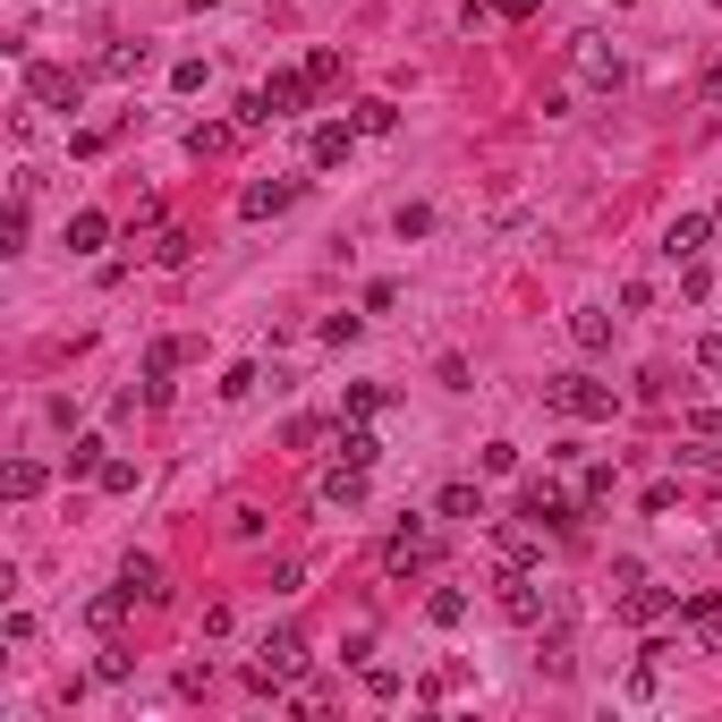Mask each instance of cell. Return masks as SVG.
Wrapping results in <instances>:
<instances>
[{"label": "cell", "mask_w": 722, "mask_h": 722, "mask_svg": "<svg viewBox=\"0 0 722 722\" xmlns=\"http://www.w3.org/2000/svg\"><path fill=\"white\" fill-rule=\"evenodd\" d=\"M331 460H349V467H374V433H365V417H349V426L331 433Z\"/></svg>", "instance_id": "obj_18"}, {"label": "cell", "mask_w": 722, "mask_h": 722, "mask_svg": "<svg viewBox=\"0 0 722 722\" xmlns=\"http://www.w3.org/2000/svg\"><path fill=\"white\" fill-rule=\"evenodd\" d=\"M433 553H442V544H433V527L426 519H399L392 544H383V569H392V578H417V569H433Z\"/></svg>", "instance_id": "obj_3"}, {"label": "cell", "mask_w": 722, "mask_h": 722, "mask_svg": "<svg viewBox=\"0 0 722 722\" xmlns=\"http://www.w3.org/2000/svg\"><path fill=\"white\" fill-rule=\"evenodd\" d=\"M697 365H706V374H722V331H706V340H697Z\"/></svg>", "instance_id": "obj_34"}, {"label": "cell", "mask_w": 722, "mask_h": 722, "mask_svg": "<svg viewBox=\"0 0 722 722\" xmlns=\"http://www.w3.org/2000/svg\"><path fill=\"white\" fill-rule=\"evenodd\" d=\"M324 501H331V510H358V501H365V467L331 460V467H324Z\"/></svg>", "instance_id": "obj_14"}, {"label": "cell", "mask_w": 722, "mask_h": 722, "mask_svg": "<svg viewBox=\"0 0 722 722\" xmlns=\"http://www.w3.org/2000/svg\"><path fill=\"white\" fill-rule=\"evenodd\" d=\"M706 247H714V213H680V222L663 230V256L672 263H697Z\"/></svg>", "instance_id": "obj_8"}, {"label": "cell", "mask_w": 722, "mask_h": 722, "mask_svg": "<svg viewBox=\"0 0 722 722\" xmlns=\"http://www.w3.org/2000/svg\"><path fill=\"white\" fill-rule=\"evenodd\" d=\"M349 120H358V136H392V128H399V111H392L383 94H365L358 111H349Z\"/></svg>", "instance_id": "obj_21"}, {"label": "cell", "mask_w": 722, "mask_h": 722, "mask_svg": "<svg viewBox=\"0 0 722 722\" xmlns=\"http://www.w3.org/2000/svg\"><path fill=\"white\" fill-rule=\"evenodd\" d=\"M383 408H392L383 383H349V417H383Z\"/></svg>", "instance_id": "obj_28"}, {"label": "cell", "mask_w": 722, "mask_h": 722, "mask_svg": "<svg viewBox=\"0 0 722 722\" xmlns=\"http://www.w3.org/2000/svg\"><path fill=\"white\" fill-rule=\"evenodd\" d=\"M306 94H315V77H306V68H272L256 94L238 102V128H272V120H297V111H306Z\"/></svg>", "instance_id": "obj_1"}, {"label": "cell", "mask_w": 722, "mask_h": 722, "mask_svg": "<svg viewBox=\"0 0 722 722\" xmlns=\"http://www.w3.org/2000/svg\"><path fill=\"white\" fill-rule=\"evenodd\" d=\"M256 383H263L256 365H230V374H222V399H247V392H256Z\"/></svg>", "instance_id": "obj_33"}, {"label": "cell", "mask_w": 722, "mask_h": 722, "mask_svg": "<svg viewBox=\"0 0 722 722\" xmlns=\"http://www.w3.org/2000/svg\"><path fill=\"white\" fill-rule=\"evenodd\" d=\"M128 612H136V595H128V587H111V595H94V603H86V621H94L102 638H111V629L128 621Z\"/></svg>", "instance_id": "obj_20"}, {"label": "cell", "mask_w": 722, "mask_h": 722, "mask_svg": "<svg viewBox=\"0 0 722 722\" xmlns=\"http://www.w3.org/2000/svg\"><path fill=\"white\" fill-rule=\"evenodd\" d=\"M544 399H553L561 417H578V426H603L621 399H612V383H595V374H544Z\"/></svg>", "instance_id": "obj_2"}, {"label": "cell", "mask_w": 722, "mask_h": 722, "mask_svg": "<svg viewBox=\"0 0 722 722\" xmlns=\"http://www.w3.org/2000/svg\"><path fill=\"white\" fill-rule=\"evenodd\" d=\"M714 553H722V527H714Z\"/></svg>", "instance_id": "obj_36"}, {"label": "cell", "mask_w": 722, "mask_h": 722, "mask_svg": "<svg viewBox=\"0 0 722 722\" xmlns=\"http://www.w3.org/2000/svg\"><path fill=\"white\" fill-rule=\"evenodd\" d=\"M714 222H722V213H714Z\"/></svg>", "instance_id": "obj_37"}, {"label": "cell", "mask_w": 722, "mask_h": 722, "mask_svg": "<svg viewBox=\"0 0 722 722\" xmlns=\"http://www.w3.org/2000/svg\"><path fill=\"white\" fill-rule=\"evenodd\" d=\"M433 510H442V519H485V493H476V485H442Z\"/></svg>", "instance_id": "obj_23"}, {"label": "cell", "mask_w": 722, "mask_h": 722, "mask_svg": "<svg viewBox=\"0 0 722 722\" xmlns=\"http://www.w3.org/2000/svg\"><path fill=\"white\" fill-rule=\"evenodd\" d=\"M501 612H510V621H519V629H544V612H553V621H561V603H544L527 569H501Z\"/></svg>", "instance_id": "obj_7"}, {"label": "cell", "mask_w": 722, "mask_h": 722, "mask_svg": "<svg viewBox=\"0 0 722 722\" xmlns=\"http://www.w3.org/2000/svg\"><path fill=\"white\" fill-rule=\"evenodd\" d=\"M527 519L544 527V535H578V510H569V501H561L553 485H527V501H519Z\"/></svg>", "instance_id": "obj_9"}, {"label": "cell", "mask_w": 722, "mask_h": 722, "mask_svg": "<svg viewBox=\"0 0 722 722\" xmlns=\"http://www.w3.org/2000/svg\"><path fill=\"white\" fill-rule=\"evenodd\" d=\"M349 145H358V120H324L306 154H315V170H340V162H349Z\"/></svg>", "instance_id": "obj_13"}, {"label": "cell", "mask_w": 722, "mask_h": 722, "mask_svg": "<svg viewBox=\"0 0 722 722\" xmlns=\"http://www.w3.org/2000/svg\"><path fill=\"white\" fill-rule=\"evenodd\" d=\"M426 612H433V621H442V629H451V621H460V612H467V595H460V587H433V603H426Z\"/></svg>", "instance_id": "obj_31"}, {"label": "cell", "mask_w": 722, "mask_h": 722, "mask_svg": "<svg viewBox=\"0 0 722 722\" xmlns=\"http://www.w3.org/2000/svg\"><path fill=\"white\" fill-rule=\"evenodd\" d=\"M493 553H501V569H535V553H544V527L527 519V510H519V519H501V527H493Z\"/></svg>", "instance_id": "obj_6"}, {"label": "cell", "mask_w": 722, "mask_h": 722, "mask_svg": "<svg viewBox=\"0 0 722 722\" xmlns=\"http://www.w3.org/2000/svg\"><path fill=\"white\" fill-rule=\"evenodd\" d=\"M290 672H306V638H297V629H272V638L256 646V689L290 680Z\"/></svg>", "instance_id": "obj_4"}, {"label": "cell", "mask_w": 722, "mask_h": 722, "mask_svg": "<svg viewBox=\"0 0 722 722\" xmlns=\"http://www.w3.org/2000/svg\"><path fill=\"white\" fill-rule=\"evenodd\" d=\"M297 204V179H256L247 196H238V222H272V213H290Z\"/></svg>", "instance_id": "obj_10"}, {"label": "cell", "mask_w": 722, "mask_h": 722, "mask_svg": "<svg viewBox=\"0 0 722 722\" xmlns=\"http://www.w3.org/2000/svg\"><path fill=\"white\" fill-rule=\"evenodd\" d=\"M569 340H578V349H612V315H603V306H578V315H569Z\"/></svg>", "instance_id": "obj_19"}, {"label": "cell", "mask_w": 722, "mask_h": 722, "mask_svg": "<svg viewBox=\"0 0 722 722\" xmlns=\"http://www.w3.org/2000/svg\"><path fill=\"white\" fill-rule=\"evenodd\" d=\"M365 697H383V706L399 697V672H392V663H365Z\"/></svg>", "instance_id": "obj_30"}, {"label": "cell", "mask_w": 722, "mask_h": 722, "mask_svg": "<svg viewBox=\"0 0 722 722\" xmlns=\"http://www.w3.org/2000/svg\"><path fill=\"white\" fill-rule=\"evenodd\" d=\"M26 94L52 102V111H77V102H86V77H77V68H52V60H26Z\"/></svg>", "instance_id": "obj_5"}, {"label": "cell", "mask_w": 722, "mask_h": 722, "mask_svg": "<svg viewBox=\"0 0 722 722\" xmlns=\"http://www.w3.org/2000/svg\"><path fill=\"white\" fill-rule=\"evenodd\" d=\"M672 603H680L672 587H646V578H638V587L621 595V621L629 629H655V621H672Z\"/></svg>", "instance_id": "obj_11"}, {"label": "cell", "mask_w": 722, "mask_h": 722, "mask_svg": "<svg viewBox=\"0 0 722 722\" xmlns=\"http://www.w3.org/2000/svg\"><path fill=\"white\" fill-rule=\"evenodd\" d=\"M501 18H535V0H501Z\"/></svg>", "instance_id": "obj_35"}, {"label": "cell", "mask_w": 722, "mask_h": 722, "mask_svg": "<svg viewBox=\"0 0 722 722\" xmlns=\"http://www.w3.org/2000/svg\"><path fill=\"white\" fill-rule=\"evenodd\" d=\"M569 60H578V77H587V86H612V77H621V52H612L603 34H578V52H569Z\"/></svg>", "instance_id": "obj_12"}, {"label": "cell", "mask_w": 722, "mask_h": 722, "mask_svg": "<svg viewBox=\"0 0 722 722\" xmlns=\"http://www.w3.org/2000/svg\"><path fill=\"white\" fill-rule=\"evenodd\" d=\"M94 68H102V77H136V68H145V43H111Z\"/></svg>", "instance_id": "obj_27"}, {"label": "cell", "mask_w": 722, "mask_h": 722, "mask_svg": "<svg viewBox=\"0 0 722 722\" xmlns=\"http://www.w3.org/2000/svg\"><path fill=\"white\" fill-rule=\"evenodd\" d=\"M306 77H315V86H331V77H340V52H331V43H315V52H306Z\"/></svg>", "instance_id": "obj_32"}, {"label": "cell", "mask_w": 722, "mask_h": 722, "mask_svg": "<svg viewBox=\"0 0 722 722\" xmlns=\"http://www.w3.org/2000/svg\"><path fill=\"white\" fill-rule=\"evenodd\" d=\"M230 145H238V120H230V128H222V120L188 128V154H196V162H204V154H230Z\"/></svg>", "instance_id": "obj_22"}, {"label": "cell", "mask_w": 722, "mask_h": 722, "mask_svg": "<svg viewBox=\"0 0 722 722\" xmlns=\"http://www.w3.org/2000/svg\"><path fill=\"white\" fill-rule=\"evenodd\" d=\"M102 460H111V442H102V433L68 442V476H102Z\"/></svg>", "instance_id": "obj_24"}, {"label": "cell", "mask_w": 722, "mask_h": 722, "mask_svg": "<svg viewBox=\"0 0 722 722\" xmlns=\"http://www.w3.org/2000/svg\"><path fill=\"white\" fill-rule=\"evenodd\" d=\"M689 629L706 655H722V595H689Z\"/></svg>", "instance_id": "obj_16"}, {"label": "cell", "mask_w": 722, "mask_h": 722, "mask_svg": "<svg viewBox=\"0 0 722 722\" xmlns=\"http://www.w3.org/2000/svg\"><path fill=\"white\" fill-rule=\"evenodd\" d=\"M0 256H26V196H9L0 213Z\"/></svg>", "instance_id": "obj_26"}, {"label": "cell", "mask_w": 722, "mask_h": 722, "mask_svg": "<svg viewBox=\"0 0 722 722\" xmlns=\"http://www.w3.org/2000/svg\"><path fill=\"white\" fill-rule=\"evenodd\" d=\"M120 587L136 595V603H162V561H145V553H128V569H120Z\"/></svg>", "instance_id": "obj_17"}, {"label": "cell", "mask_w": 722, "mask_h": 722, "mask_svg": "<svg viewBox=\"0 0 722 722\" xmlns=\"http://www.w3.org/2000/svg\"><path fill=\"white\" fill-rule=\"evenodd\" d=\"M94 247H111V213H68V256H94Z\"/></svg>", "instance_id": "obj_15"}, {"label": "cell", "mask_w": 722, "mask_h": 722, "mask_svg": "<svg viewBox=\"0 0 722 722\" xmlns=\"http://www.w3.org/2000/svg\"><path fill=\"white\" fill-rule=\"evenodd\" d=\"M94 485H102V493H136V460H102Z\"/></svg>", "instance_id": "obj_29"}, {"label": "cell", "mask_w": 722, "mask_h": 722, "mask_svg": "<svg viewBox=\"0 0 722 722\" xmlns=\"http://www.w3.org/2000/svg\"><path fill=\"white\" fill-rule=\"evenodd\" d=\"M0 493H9V501H34V493H43V467H34V460H9Z\"/></svg>", "instance_id": "obj_25"}]
</instances>
